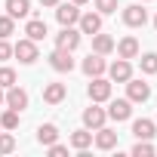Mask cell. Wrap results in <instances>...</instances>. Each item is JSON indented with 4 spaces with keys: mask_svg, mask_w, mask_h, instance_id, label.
Instances as JSON below:
<instances>
[{
    "mask_svg": "<svg viewBox=\"0 0 157 157\" xmlns=\"http://www.w3.org/2000/svg\"><path fill=\"white\" fill-rule=\"evenodd\" d=\"M80 28H74V25H62V31L56 34V46L59 49H68V52H74L77 46H80Z\"/></svg>",
    "mask_w": 157,
    "mask_h": 157,
    "instance_id": "6da1fadb",
    "label": "cell"
},
{
    "mask_svg": "<svg viewBox=\"0 0 157 157\" xmlns=\"http://www.w3.org/2000/svg\"><path fill=\"white\" fill-rule=\"evenodd\" d=\"M13 56H16L22 65H34V62L40 59V49H37V43H34L31 37H25V40H19V43L13 46Z\"/></svg>",
    "mask_w": 157,
    "mask_h": 157,
    "instance_id": "7a4b0ae2",
    "label": "cell"
},
{
    "mask_svg": "<svg viewBox=\"0 0 157 157\" xmlns=\"http://www.w3.org/2000/svg\"><path fill=\"white\" fill-rule=\"evenodd\" d=\"M126 99H129L132 105H142V102H148V99H151V83L129 77V80H126Z\"/></svg>",
    "mask_w": 157,
    "mask_h": 157,
    "instance_id": "3957f363",
    "label": "cell"
},
{
    "mask_svg": "<svg viewBox=\"0 0 157 157\" xmlns=\"http://www.w3.org/2000/svg\"><path fill=\"white\" fill-rule=\"evenodd\" d=\"M86 93H90V102H108L111 99V80L108 77H93V83L86 86Z\"/></svg>",
    "mask_w": 157,
    "mask_h": 157,
    "instance_id": "277c9868",
    "label": "cell"
},
{
    "mask_svg": "<svg viewBox=\"0 0 157 157\" xmlns=\"http://www.w3.org/2000/svg\"><path fill=\"white\" fill-rule=\"evenodd\" d=\"M108 117L117 120V123L129 120L132 117V102L129 99H108Z\"/></svg>",
    "mask_w": 157,
    "mask_h": 157,
    "instance_id": "5b68a950",
    "label": "cell"
},
{
    "mask_svg": "<svg viewBox=\"0 0 157 157\" xmlns=\"http://www.w3.org/2000/svg\"><path fill=\"white\" fill-rule=\"evenodd\" d=\"M145 22H148V13L142 10V3L123 6V25L126 28H145Z\"/></svg>",
    "mask_w": 157,
    "mask_h": 157,
    "instance_id": "8992f818",
    "label": "cell"
},
{
    "mask_svg": "<svg viewBox=\"0 0 157 157\" xmlns=\"http://www.w3.org/2000/svg\"><path fill=\"white\" fill-rule=\"evenodd\" d=\"M49 65H52V71H59V74L74 71V59H71V52H68V49H59V46L49 52Z\"/></svg>",
    "mask_w": 157,
    "mask_h": 157,
    "instance_id": "52a82bcc",
    "label": "cell"
},
{
    "mask_svg": "<svg viewBox=\"0 0 157 157\" xmlns=\"http://www.w3.org/2000/svg\"><path fill=\"white\" fill-rule=\"evenodd\" d=\"M105 120H108V111L99 108V102H93V105L83 111V126H86V129H99V126H105Z\"/></svg>",
    "mask_w": 157,
    "mask_h": 157,
    "instance_id": "ba28073f",
    "label": "cell"
},
{
    "mask_svg": "<svg viewBox=\"0 0 157 157\" xmlns=\"http://www.w3.org/2000/svg\"><path fill=\"white\" fill-rule=\"evenodd\" d=\"M132 77V65H129V59H117L114 65H108V80H114V83H126Z\"/></svg>",
    "mask_w": 157,
    "mask_h": 157,
    "instance_id": "9c48e42d",
    "label": "cell"
},
{
    "mask_svg": "<svg viewBox=\"0 0 157 157\" xmlns=\"http://www.w3.org/2000/svg\"><path fill=\"white\" fill-rule=\"evenodd\" d=\"M56 19L59 25H77V19H80V10H77V3H56Z\"/></svg>",
    "mask_w": 157,
    "mask_h": 157,
    "instance_id": "30bf717a",
    "label": "cell"
},
{
    "mask_svg": "<svg viewBox=\"0 0 157 157\" xmlns=\"http://www.w3.org/2000/svg\"><path fill=\"white\" fill-rule=\"evenodd\" d=\"M93 142H96L99 151H114V148H117V132L108 129V126H99L96 136H93Z\"/></svg>",
    "mask_w": 157,
    "mask_h": 157,
    "instance_id": "8fae6325",
    "label": "cell"
},
{
    "mask_svg": "<svg viewBox=\"0 0 157 157\" xmlns=\"http://www.w3.org/2000/svg\"><path fill=\"white\" fill-rule=\"evenodd\" d=\"M77 28H80V34H96L102 31V13H83L80 19H77Z\"/></svg>",
    "mask_w": 157,
    "mask_h": 157,
    "instance_id": "7c38bea8",
    "label": "cell"
},
{
    "mask_svg": "<svg viewBox=\"0 0 157 157\" xmlns=\"http://www.w3.org/2000/svg\"><path fill=\"white\" fill-rule=\"evenodd\" d=\"M80 68H83V74H86V77H99V74H105V71H108V65H105V59H102L99 52H90V56L83 59V65H80Z\"/></svg>",
    "mask_w": 157,
    "mask_h": 157,
    "instance_id": "4fadbf2b",
    "label": "cell"
},
{
    "mask_svg": "<svg viewBox=\"0 0 157 157\" xmlns=\"http://www.w3.org/2000/svg\"><path fill=\"white\" fill-rule=\"evenodd\" d=\"M6 108H16V111H25L28 108V93L22 90V86H10L6 90Z\"/></svg>",
    "mask_w": 157,
    "mask_h": 157,
    "instance_id": "5bb4252c",
    "label": "cell"
},
{
    "mask_svg": "<svg viewBox=\"0 0 157 157\" xmlns=\"http://www.w3.org/2000/svg\"><path fill=\"white\" fill-rule=\"evenodd\" d=\"M114 49H117L120 59H139V40H136L132 34H126L120 43H114Z\"/></svg>",
    "mask_w": 157,
    "mask_h": 157,
    "instance_id": "9a60e30c",
    "label": "cell"
},
{
    "mask_svg": "<svg viewBox=\"0 0 157 157\" xmlns=\"http://www.w3.org/2000/svg\"><path fill=\"white\" fill-rule=\"evenodd\" d=\"M65 96H68L65 83H46L43 86V102L46 105H59V102H65Z\"/></svg>",
    "mask_w": 157,
    "mask_h": 157,
    "instance_id": "2e32d148",
    "label": "cell"
},
{
    "mask_svg": "<svg viewBox=\"0 0 157 157\" xmlns=\"http://www.w3.org/2000/svg\"><path fill=\"white\" fill-rule=\"evenodd\" d=\"M68 145L74 148V151H86L90 145H93V132L83 126V129H74L71 136H68Z\"/></svg>",
    "mask_w": 157,
    "mask_h": 157,
    "instance_id": "e0dca14e",
    "label": "cell"
},
{
    "mask_svg": "<svg viewBox=\"0 0 157 157\" xmlns=\"http://www.w3.org/2000/svg\"><path fill=\"white\" fill-rule=\"evenodd\" d=\"M6 16H13V19H28L31 16V0H6Z\"/></svg>",
    "mask_w": 157,
    "mask_h": 157,
    "instance_id": "ac0fdd59",
    "label": "cell"
},
{
    "mask_svg": "<svg viewBox=\"0 0 157 157\" xmlns=\"http://www.w3.org/2000/svg\"><path fill=\"white\" fill-rule=\"evenodd\" d=\"M93 52H99V56H108V52H114V37H111V34H102V31H96V34H93Z\"/></svg>",
    "mask_w": 157,
    "mask_h": 157,
    "instance_id": "d6986e66",
    "label": "cell"
},
{
    "mask_svg": "<svg viewBox=\"0 0 157 157\" xmlns=\"http://www.w3.org/2000/svg\"><path fill=\"white\" fill-rule=\"evenodd\" d=\"M154 132H157V123L154 120H148V117L132 120V136L136 139H154Z\"/></svg>",
    "mask_w": 157,
    "mask_h": 157,
    "instance_id": "ffe728a7",
    "label": "cell"
},
{
    "mask_svg": "<svg viewBox=\"0 0 157 157\" xmlns=\"http://www.w3.org/2000/svg\"><path fill=\"white\" fill-rule=\"evenodd\" d=\"M25 34H28L34 43H40V40H43L49 31H46V22H43V19H28V25H25Z\"/></svg>",
    "mask_w": 157,
    "mask_h": 157,
    "instance_id": "44dd1931",
    "label": "cell"
},
{
    "mask_svg": "<svg viewBox=\"0 0 157 157\" xmlns=\"http://www.w3.org/2000/svg\"><path fill=\"white\" fill-rule=\"evenodd\" d=\"M37 142H40V145H52V142H59V126H56V123H43V126L37 129Z\"/></svg>",
    "mask_w": 157,
    "mask_h": 157,
    "instance_id": "7402d4cb",
    "label": "cell"
},
{
    "mask_svg": "<svg viewBox=\"0 0 157 157\" xmlns=\"http://www.w3.org/2000/svg\"><path fill=\"white\" fill-rule=\"evenodd\" d=\"M19 114L16 108H6L3 114H0V129H19Z\"/></svg>",
    "mask_w": 157,
    "mask_h": 157,
    "instance_id": "603a6c76",
    "label": "cell"
},
{
    "mask_svg": "<svg viewBox=\"0 0 157 157\" xmlns=\"http://www.w3.org/2000/svg\"><path fill=\"white\" fill-rule=\"evenodd\" d=\"M139 68H142V74H157V52H145L139 59Z\"/></svg>",
    "mask_w": 157,
    "mask_h": 157,
    "instance_id": "cb8c5ba5",
    "label": "cell"
},
{
    "mask_svg": "<svg viewBox=\"0 0 157 157\" xmlns=\"http://www.w3.org/2000/svg\"><path fill=\"white\" fill-rule=\"evenodd\" d=\"M151 154H154L151 139H139V142L132 145V157H151Z\"/></svg>",
    "mask_w": 157,
    "mask_h": 157,
    "instance_id": "d4e9b609",
    "label": "cell"
},
{
    "mask_svg": "<svg viewBox=\"0 0 157 157\" xmlns=\"http://www.w3.org/2000/svg\"><path fill=\"white\" fill-rule=\"evenodd\" d=\"M13 34H16V19H13V16H0V37L6 40V37H13Z\"/></svg>",
    "mask_w": 157,
    "mask_h": 157,
    "instance_id": "484cf974",
    "label": "cell"
},
{
    "mask_svg": "<svg viewBox=\"0 0 157 157\" xmlns=\"http://www.w3.org/2000/svg\"><path fill=\"white\" fill-rule=\"evenodd\" d=\"M16 151V139L13 132H0V154H13Z\"/></svg>",
    "mask_w": 157,
    "mask_h": 157,
    "instance_id": "4316f807",
    "label": "cell"
},
{
    "mask_svg": "<svg viewBox=\"0 0 157 157\" xmlns=\"http://www.w3.org/2000/svg\"><path fill=\"white\" fill-rule=\"evenodd\" d=\"M13 83H16V71L3 65V68H0V86H3V90H10Z\"/></svg>",
    "mask_w": 157,
    "mask_h": 157,
    "instance_id": "83f0119b",
    "label": "cell"
},
{
    "mask_svg": "<svg viewBox=\"0 0 157 157\" xmlns=\"http://www.w3.org/2000/svg\"><path fill=\"white\" fill-rule=\"evenodd\" d=\"M117 3H120V0H96V10L102 16H111V13H117Z\"/></svg>",
    "mask_w": 157,
    "mask_h": 157,
    "instance_id": "f1b7e54d",
    "label": "cell"
},
{
    "mask_svg": "<svg viewBox=\"0 0 157 157\" xmlns=\"http://www.w3.org/2000/svg\"><path fill=\"white\" fill-rule=\"evenodd\" d=\"M46 148H49L52 157H65V154H68V145H59V142H52V145H46Z\"/></svg>",
    "mask_w": 157,
    "mask_h": 157,
    "instance_id": "f546056e",
    "label": "cell"
},
{
    "mask_svg": "<svg viewBox=\"0 0 157 157\" xmlns=\"http://www.w3.org/2000/svg\"><path fill=\"white\" fill-rule=\"evenodd\" d=\"M10 56H13V46H10V43L3 40V37H0V62H6Z\"/></svg>",
    "mask_w": 157,
    "mask_h": 157,
    "instance_id": "4dcf8cb0",
    "label": "cell"
},
{
    "mask_svg": "<svg viewBox=\"0 0 157 157\" xmlns=\"http://www.w3.org/2000/svg\"><path fill=\"white\" fill-rule=\"evenodd\" d=\"M59 0H40V6H56Z\"/></svg>",
    "mask_w": 157,
    "mask_h": 157,
    "instance_id": "1f68e13d",
    "label": "cell"
},
{
    "mask_svg": "<svg viewBox=\"0 0 157 157\" xmlns=\"http://www.w3.org/2000/svg\"><path fill=\"white\" fill-rule=\"evenodd\" d=\"M0 105H6V90L0 86Z\"/></svg>",
    "mask_w": 157,
    "mask_h": 157,
    "instance_id": "d6a6232c",
    "label": "cell"
},
{
    "mask_svg": "<svg viewBox=\"0 0 157 157\" xmlns=\"http://www.w3.org/2000/svg\"><path fill=\"white\" fill-rule=\"evenodd\" d=\"M71 3H77V6H83V3H90V0H71Z\"/></svg>",
    "mask_w": 157,
    "mask_h": 157,
    "instance_id": "836d02e7",
    "label": "cell"
},
{
    "mask_svg": "<svg viewBox=\"0 0 157 157\" xmlns=\"http://www.w3.org/2000/svg\"><path fill=\"white\" fill-rule=\"evenodd\" d=\"M154 28H157V16H154Z\"/></svg>",
    "mask_w": 157,
    "mask_h": 157,
    "instance_id": "e575fe53",
    "label": "cell"
},
{
    "mask_svg": "<svg viewBox=\"0 0 157 157\" xmlns=\"http://www.w3.org/2000/svg\"><path fill=\"white\" fill-rule=\"evenodd\" d=\"M142 3H148V0H142Z\"/></svg>",
    "mask_w": 157,
    "mask_h": 157,
    "instance_id": "d590c367",
    "label": "cell"
},
{
    "mask_svg": "<svg viewBox=\"0 0 157 157\" xmlns=\"http://www.w3.org/2000/svg\"><path fill=\"white\" fill-rule=\"evenodd\" d=\"M154 123H157V120H154Z\"/></svg>",
    "mask_w": 157,
    "mask_h": 157,
    "instance_id": "8d00e7d4",
    "label": "cell"
}]
</instances>
